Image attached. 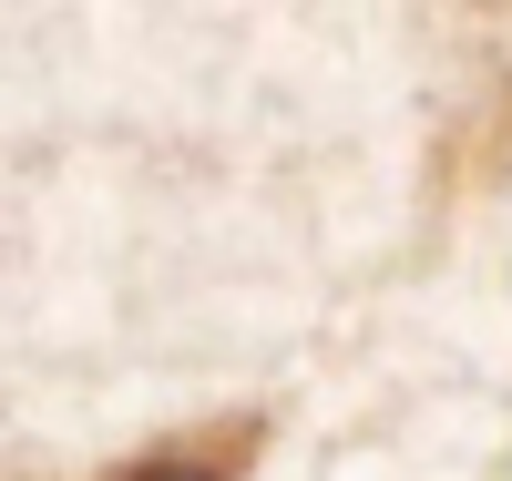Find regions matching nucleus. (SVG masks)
Returning a JSON list of instances; mask_svg holds the SVG:
<instances>
[{
  "mask_svg": "<svg viewBox=\"0 0 512 481\" xmlns=\"http://www.w3.org/2000/svg\"><path fill=\"white\" fill-rule=\"evenodd\" d=\"M113 481H236V451H216V461H185V451H154V461H123Z\"/></svg>",
  "mask_w": 512,
  "mask_h": 481,
  "instance_id": "f257e3e1",
  "label": "nucleus"
}]
</instances>
